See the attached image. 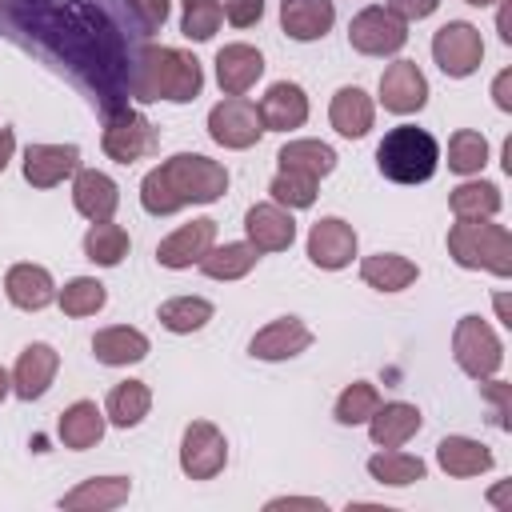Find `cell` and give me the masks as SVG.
I'll list each match as a JSON object with an SVG mask.
<instances>
[{
	"mask_svg": "<svg viewBox=\"0 0 512 512\" xmlns=\"http://www.w3.org/2000/svg\"><path fill=\"white\" fill-rule=\"evenodd\" d=\"M228 192V168L200 152H176L140 180V208L148 216H172L188 204H216Z\"/></svg>",
	"mask_w": 512,
	"mask_h": 512,
	"instance_id": "obj_1",
	"label": "cell"
},
{
	"mask_svg": "<svg viewBox=\"0 0 512 512\" xmlns=\"http://www.w3.org/2000/svg\"><path fill=\"white\" fill-rule=\"evenodd\" d=\"M132 96L140 104L168 100V104H192L204 88V68L192 52L172 44H144L128 72Z\"/></svg>",
	"mask_w": 512,
	"mask_h": 512,
	"instance_id": "obj_2",
	"label": "cell"
},
{
	"mask_svg": "<svg viewBox=\"0 0 512 512\" xmlns=\"http://www.w3.org/2000/svg\"><path fill=\"white\" fill-rule=\"evenodd\" d=\"M376 168L392 184H424L440 168V144L428 128L396 124L376 144Z\"/></svg>",
	"mask_w": 512,
	"mask_h": 512,
	"instance_id": "obj_3",
	"label": "cell"
},
{
	"mask_svg": "<svg viewBox=\"0 0 512 512\" xmlns=\"http://www.w3.org/2000/svg\"><path fill=\"white\" fill-rule=\"evenodd\" d=\"M448 256L468 272L512 276V232L496 220H456L448 228Z\"/></svg>",
	"mask_w": 512,
	"mask_h": 512,
	"instance_id": "obj_4",
	"label": "cell"
},
{
	"mask_svg": "<svg viewBox=\"0 0 512 512\" xmlns=\"http://www.w3.org/2000/svg\"><path fill=\"white\" fill-rule=\"evenodd\" d=\"M100 148L116 164H136L160 148V136L148 124V116L136 112L132 104H108L100 124Z\"/></svg>",
	"mask_w": 512,
	"mask_h": 512,
	"instance_id": "obj_5",
	"label": "cell"
},
{
	"mask_svg": "<svg viewBox=\"0 0 512 512\" xmlns=\"http://www.w3.org/2000/svg\"><path fill=\"white\" fill-rule=\"evenodd\" d=\"M452 360L468 380H488L504 364V340L496 336V328L484 316L468 312L452 328Z\"/></svg>",
	"mask_w": 512,
	"mask_h": 512,
	"instance_id": "obj_6",
	"label": "cell"
},
{
	"mask_svg": "<svg viewBox=\"0 0 512 512\" xmlns=\"http://www.w3.org/2000/svg\"><path fill=\"white\" fill-rule=\"evenodd\" d=\"M432 60L448 80H464L484 64V36L468 20H448L432 32Z\"/></svg>",
	"mask_w": 512,
	"mask_h": 512,
	"instance_id": "obj_7",
	"label": "cell"
},
{
	"mask_svg": "<svg viewBox=\"0 0 512 512\" xmlns=\"http://www.w3.org/2000/svg\"><path fill=\"white\" fill-rule=\"evenodd\" d=\"M348 44L360 56H396L408 44V24L384 4H368L348 20Z\"/></svg>",
	"mask_w": 512,
	"mask_h": 512,
	"instance_id": "obj_8",
	"label": "cell"
},
{
	"mask_svg": "<svg viewBox=\"0 0 512 512\" xmlns=\"http://www.w3.org/2000/svg\"><path fill=\"white\" fill-rule=\"evenodd\" d=\"M208 136L228 148V152H244L264 136V120L260 108L248 96H224L220 104H212L208 112Z\"/></svg>",
	"mask_w": 512,
	"mask_h": 512,
	"instance_id": "obj_9",
	"label": "cell"
},
{
	"mask_svg": "<svg viewBox=\"0 0 512 512\" xmlns=\"http://www.w3.org/2000/svg\"><path fill=\"white\" fill-rule=\"evenodd\" d=\"M228 464V440L212 420H192L180 436V472L188 480H216Z\"/></svg>",
	"mask_w": 512,
	"mask_h": 512,
	"instance_id": "obj_10",
	"label": "cell"
},
{
	"mask_svg": "<svg viewBox=\"0 0 512 512\" xmlns=\"http://www.w3.org/2000/svg\"><path fill=\"white\" fill-rule=\"evenodd\" d=\"M356 248H360V236L348 220L340 216H320L312 228H308V260L324 272H340L356 260Z\"/></svg>",
	"mask_w": 512,
	"mask_h": 512,
	"instance_id": "obj_11",
	"label": "cell"
},
{
	"mask_svg": "<svg viewBox=\"0 0 512 512\" xmlns=\"http://www.w3.org/2000/svg\"><path fill=\"white\" fill-rule=\"evenodd\" d=\"M380 104L392 112V116H412L428 104V76L420 72L416 60H392L384 72H380Z\"/></svg>",
	"mask_w": 512,
	"mask_h": 512,
	"instance_id": "obj_12",
	"label": "cell"
},
{
	"mask_svg": "<svg viewBox=\"0 0 512 512\" xmlns=\"http://www.w3.org/2000/svg\"><path fill=\"white\" fill-rule=\"evenodd\" d=\"M212 244H216V220L212 216H196L192 224H180L176 232H168L156 244V264L172 268V272H184V268L200 264Z\"/></svg>",
	"mask_w": 512,
	"mask_h": 512,
	"instance_id": "obj_13",
	"label": "cell"
},
{
	"mask_svg": "<svg viewBox=\"0 0 512 512\" xmlns=\"http://www.w3.org/2000/svg\"><path fill=\"white\" fill-rule=\"evenodd\" d=\"M312 348V328L300 320V316H276L268 320L252 340H248V356L252 360H268V364H280V360H292L300 352Z\"/></svg>",
	"mask_w": 512,
	"mask_h": 512,
	"instance_id": "obj_14",
	"label": "cell"
},
{
	"mask_svg": "<svg viewBox=\"0 0 512 512\" xmlns=\"http://www.w3.org/2000/svg\"><path fill=\"white\" fill-rule=\"evenodd\" d=\"M80 168V148L76 144H28L20 172L32 188H56L64 180H72Z\"/></svg>",
	"mask_w": 512,
	"mask_h": 512,
	"instance_id": "obj_15",
	"label": "cell"
},
{
	"mask_svg": "<svg viewBox=\"0 0 512 512\" xmlns=\"http://www.w3.org/2000/svg\"><path fill=\"white\" fill-rule=\"evenodd\" d=\"M56 372H60V352L52 344H44V340L24 344L20 356H16V368H12V396L40 400L52 388Z\"/></svg>",
	"mask_w": 512,
	"mask_h": 512,
	"instance_id": "obj_16",
	"label": "cell"
},
{
	"mask_svg": "<svg viewBox=\"0 0 512 512\" xmlns=\"http://www.w3.org/2000/svg\"><path fill=\"white\" fill-rule=\"evenodd\" d=\"M244 240L256 248V252H284L292 248L296 240V220L288 208L264 200V204H252L244 212Z\"/></svg>",
	"mask_w": 512,
	"mask_h": 512,
	"instance_id": "obj_17",
	"label": "cell"
},
{
	"mask_svg": "<svg viewBox=\"0 0 512 512\" xmlns=\"http://www.w3.org/2000/svg\"><path fill=\"white\" fill-rule=\"evenodd\" d=\"M72 208L88 224L112 220L116 208H120V184L100 168H76V176H72Z\"/></svg>",
	"mask_w": 512,
	"mask_h": 512,
	"instance_id": "obj_18",
	"label": "cell"
},
{
	"mask_svg": "<svg viewBox=\"0 0 512 512\" xmlns=\"http://www.w3.org/2000/svg\"><path fill=\"white\" fill-rule=\"evenodd\" d=\"M212 64H216V84H220L224 96H244V92H252L256 80L264 76V56H260V48H252V44H244V40L224 44Z\"/></svg>",
	"mask_w": 512,
	"mask_h": 512,
	"instance_id": "obj_19",
	"label": "cell"
},
{
	"mask_svg": "<svg viewBox=\"0 0 512 512\" xmlns=\"http://www.w3.org/2000/svg\"><path fill=\"white\" fill-rule=\"evenodd\" d=\"M260 120L264 132H296L308 120V92L296 80H276L268 84V92L260 96Z\"/></svg>",
	"mask_w": 512,
	"mask_h": 512,
	"instance_id": "obj_20",
	"label": "cell"
},
{
	"mask_svg": "<svg viewBox=\"0 0 512 512\" xmlns=\"http://www.w3.org/2000/svg\"><path fill=\"white\" fill-rule=\"evenodd\" d=\"M4 296L20 312H40V308L56 304V280H52V272L44 264L24 260V264H12L4 272Z\"/></svg>",
	"mask_w": 512,
	"mask_h": 512,
	"instance_id": "obj_21",
	"label": "cell"
},
{
	"mask_svg": "<svg viewBox=\"0 0 512 512\" xmlns=\"http://www.w3.org/2000/svg\"><path fill=\"white\" fill-rule=\"evenodd\" d=\"M424 428V416L408 400H380V408L368 416V440L376 448H404L416 432Z\"/></svg>",
	"mask_w": 512,
	"mask_h": 512,
	"instance_id": "obj_22",
	"label": "cell"
},
{
	"mask_svg": "<svg viewBox=\"0 0 512 512\" xmlns=\"http://www.w3.org/2000/svg\"><path fill=\"white\" fill-rule=\"evenodd\" d=\"M336 24V4L332 0H280V28L296 44L324 40Z\"/></svg>",
	"mask_w": 512,
	"mask_h": 512,
	"instance_id": "obj_23",
	"label": "cell"
},
{
	"mask_svg": "<svg viewBox=\"0 0 512 512\" xmlns=\"http://www.w3.org/2000/svg\"><path fill=\"white\" fill-rule=\"evenodd\" d=\"M436 464H440V472L452 476V480H472V476L492 472L496 456H492V448H488L484 440H472V436H444V440L436 444Z\"/></svg>",
	"mask_w": 512,
	"mask_h": 512,
	"instance_id": "obj_24",
	"label": "cell"
},
{
	"mask_svg": "<svg viewBox=\"0 0 512 512\" xmlns=\"http://www.w3.org/2000/svg\"><path fill=\"white\" fill-rule=\"evenodd\" d=\"M128 496H132L128 476H92V480H80L76 488H68L60 496V508L64 512H112V508L128 504Z\"/></svg>",
	"mask_w": 512,
	"mask_h": 512,
	"instance_id": "obj_25",
	"label": "cell"
},
{
	"mask_svg": "<svg viewBox=\"0 0 512 512\" xmlns=\"http://www.w3.org/2000/svg\"><path fill=\"white\" fill-rule=\"evenodd\" d=\"M328 120H332V128H336L344 140H360V136H368L372 124H376V100H372L364 88L344 84V88L332 92Z\"/></svg>",
	"mask_w": 512,
	"mask_h": 512,
	"instance_id": "obj_26",
	"label": "cell"
},
{
	"mask_svg": "<svg viewBox=\"0 0 512 512\" xmlns=\"http://www.w3.org/2000/svg\"><path fill=\"white\" fill-rule=\"evenodd\" d=\"M104 428H108V416H104V408H100L96 400H76V404H68V408L60 412V420H56L60 444L72 448V452L96 448V444L104 440Z\"/></svg>",
	"mask_w": 512,
	"mask_h": 512,
	"instance_id": "obj_27",
	"label": "cell"
},
{
	"mask_svg": "<svg viewBox=\"0 0 512 512\" xmlns=\"http://www.w3.org/2000/svg\"><path fill=\"white\" fill-rule=\"evenodd\" d=\"M152 352L148 336L132 324H108L92 336V356L108 368H128V364H140L144 356Z\"/></svg>",
	"mask_w": 512,
	"mask_h": 512,
	"instance_id": "obj_28",
	"label": "cell"
},
{
	"mask_svg": "<svg viewBox=\"0 0 512 512\" xmlns=\"http://www.w3.org/2000/svg\"><path fill=\"white\" fill-rule=\"evenodd\" d=\"M360 280L376 292H404L420 280V264L400 252H376L360 260Z\"/></svg>",
	"mask_w": 512,
	"mask_h": 512,
	"instance_id": "obj_29",
	"label": "cell"
},
{
	"mask_svg": "<svg viewBox=\"0 0 512 512\" xmlns=\"http://www.w3.org/2000/svg\"><path fill=\"white\" fill-rule=\"evenodd\" d=\"M276 164H280L284 172H300V176L324 180V176L336 172V148L324 144V140L300 136V140H288V144L276 152Z\"/></svg>",
	"mask_w": 512,
	"mask_h": 512,
	"instance_id": "obj_30",
	"label": "cell"
},
{
	"mask_svg": "<svg viewBox=\"0 0 512 512\" xmlns=\"http://www.w3.org/2000/svg\"><path fill=\"white\" fill-rule=\"evenodd\" d=\"M448 208L456 220H492L504 208V196L492 180H464L448 192Z\"/></svg>",
	"mask_w": 512,
	"mask_h": 512,
	"instance_id": "obj_31",
	"label": "cell"
},
{
	"mask_svg": "<svg viewBox=\"0 0 512 512\" xmlns=\"http://www.w3.org/2000/svg\"><path fill=\"white\" fill-rule=\"evenodd\" d=\"M256 260H260V252L248 240H228V244H212L196 268L208 280H244L256 268Z\"/></svg>",
	"mask_w": 512,
	"mask_h": 512,
	"instance_id": "obj_32",
	"label": "cell"
},
{
	"mask_svg": "<svg viewBox=\"0 0 512 512\" xmlns=\"http://www.w3.org/2000/svg\"><path fill=\"white\" fill-rule=\"evenodd\" d=\"M148 412H152V388H148L144 380H120V384H112V392H108V400H104L108 424H116V428H136V424H144Z\"/></svg>",
	"mask_w": 512,
	"mask_h": 512,
	"instance_id": "obj_33",
	"label": "cell"
},
{
	"mask_svg": "<svg viewBox=\"0 0 512 512\" xmlns=\"http://www.w3.org/2000/svg\"><path fill=\"white\" fill-rule=\"evenodd\" d=\"M368 476L376 484H388V488H408V484L428 476V464L404 448H380L368 456Z\"/></svg>",
	"mask_w": 512,
	"mask_h": 512,
	"instance_id": "obj_34",
	"label": "cell"
},
{
	"mask_svg": "<svg viewBox=\"0 0 512 512\" xmlns=\"http://www.w3.org/2000/svg\"><path fill=\"white\" fill-rule=\"evenodd\" d=\"M132 240H128V228H120L116 220H96L88 224L84 232V256L96 264V268H116L124 256H128Z\"/></svg>",
	"mask_w": 512,
	"mask_h": 512,
	"instance_id": "obj_35",
	"label": "cell"
},
{
	"mask_svg": "<svg viewBox=\"0 0 512 512\" xmlns=\"http://www.w3.org/2000/svg\"><path fill=\"white\" fill-rule=\"evenodd\" d=\"M212 312L216 308L204 296H172V300H164L156 308V320H160V328H168L176 336H192V332H200L212 320Z\"/></svg>",
	"mask_w": 512,
	"mask_h": 512,
	"instance_id": "obj_36",
	"label": "cell"
},
{
	"mask_svg": "<svg viewBox=\"0 0 512 512\" xmlns=\"http://www.w3.org/2000/svg\"><path fill=\"white\" fill-rule=\"evenodd\" d=\"M56 304L64 316L80 320V316H96L108 304V288L96 276H72L64 288H56Z\"/></svg>",
	"mask_w": 512,
	"mask_h": 512,
	"instance_id": "obj_37",
	"label": "cell"
},
{
	"mask_svg": "<svg viewBox=\"0 0 512 512\" xmlns=\"http://www.w3.org/2000/svg\"><path fill=\"white\" fill-rule=\"evenodd\" d=\"M488 164V140L476 128H456L448 136V172L456 176H480V168Z\"/></svg>",
	"mask_w": 512,
	"mask_h": 512,
	"instance_id": "obj_38",
	"label": "cell"
},
{
	"mask_svg": "<svg viewBox=\"0 0 512 512\" xmlns=\"http://www.w3.org/2000/svg\"><path fill=\"white\" fill-rule=\"evenodd\" d=\"M376 408H380V388H376L372 380H352V384H344V392L336 396L332 416H336V424L356 428V424H368V416H372Z\"/></svg>",
	"mask_w": 512,
	"mask_h": 512,
	"instance_id": "obj_39",
	"label": "cell"
},
{
	"mask_svg": "<svg viewBox=\"0 0 512 512\" xmlns=\"http://www.w3.org/2000/svg\"><path fill=\"white\" fill-rule=\"evenodd\" d=\"M320 180H312V176H300V172H276L272 176V184H268V200L272 204H280V208H288V212H304V208H312L316 204V188Z\"/></svg>",
	"mask_w": 512,
	"mask_h": 512,
	"instance_id": "obj_40",
	"label": "cell"
},
{
	"mask_svg": "<svg viewBox=\"0 0 512 512\" xmlns=\"http://www.w3.org/2000/svg\"><path fill=\"white\" fill-rule=\"evenodd\" d=\"M224 24V8L220 0H180V32L196 44L212 40Z\"/></svg>",
	"mask_w": 512,
	"mask_h": 512,
	"instance_id": "obj_41",
	"label": "cell"
},
{
	"mask_svg": "<svg viewBox=\"0 0 512 512\" xmlns=\"http://www.w3.org/2000/svg\"><path fill=\"white\" fill-rule=\"evenodd\" d=\"M128 8H132V16H136L140 32L152 36V32L164 28V20H168V12H172V0H128Z\"/></svg>",
	"mask_w": 512,
	"mask_h": 512,
	"instance_id": "obj_42",
	"label": "cell"
},
{
	"mask_svg": "<svg viewBox=\"0 0 512 512\" xmlns=\"http://www.w3.org/2000/svg\"><path fill=\"white\" fill-rule=\"evenodd\" d=\"M220 8H224V20L232 28H252L264 16V0H224Z\"/></svg>",
	"mask_w": 512,
	"mask_h": 512,
	"instance_id": "obj_43",
	"label": "cell"
},
{
	"mask_svg": "<svg viewBox=\"0 0 512 512\" xmlns=\"http://www.w3.org/2000/svg\"><path fill=\"white\" fill-rule=\"evenodd\" d=\"M384 8L392 16H400L404 24H412V20H428L440 8V0H384Z\"/></svg>",
	"mask_w": 512,
	"mask_h": 512,
	"instance_id": "obj_44",
	"label": "cell"
},
{
	"mask_svg": "<svg viewBox=\"0 0 512 512\" xmlns=\"http://www.w3.org/2000/svg\"><path fill=\"white\" fill-rule=\"evenodd\" d=\"M480 392L492 400V408H496V424H500V428H508V420H504V416H508V396H512V392H508V384H504V380H496V376H488V380H480Z\"/></svg>",
	"mask_w": 512,
	"mask_h": 512,
	"instance_id": "obj_45",
	"label": "cell"
},
{
	"mask_svg": "<svg viewBox=\"0 0 512 512\" xmlns=\"http://www.w3.org/2000/svg\"><path fill=\"white\" fill-rule=\"evenodd\" d=\"M492 100L500 112H512V68H500L492 80Z\"/></svg>",
	"mask_w": 512,
	"mask_h": 512,
	"instance_id": "obj_46",
	"label": "cell"
},
{
	"mask_svg": "<svg viewBox=\"0 0 512 512\" xmlns=\"http://www.w3.org/2000/svg\"><path fill=\"white\" fill-rule=\"evenodd\" d=\"M264 508L268 512H276V508H312V512H324V500L320 496H272Z\"/></svg>",
	"mask_w": 512,
	"mask_h": 512,
	"instance_id": "obj_47",
	"label": "cell"
},
{
	"mask_svg": "<svg viewBox=\"0 0 512 512\" xmlns=\"http://www.w3.org/2000/svg\"><path fill=\"white\" fill-rule=\"evenodd\" d=\"M12 152H16V132L0 124V172L8 168V160H12Z\"/></svg>",
	"mask_w": 512,
	"mask_h": 512,
	"instance_id": "obj_48",
	"label": "cell"
},
{
	"mask_svg": "<svg viewBox=\"0 0 512 512\" xmlns=\"http://www.w3.org/2000/svg\"><path fill=\"white\" fill-rule=\"evenodd\" d=\"M496 28H500V40H504V44H512V20H508V0H504V8L496 12Z\"/></svg>",
	"mask_w": 512,
	"mask_h": 512,
	"instance_id": "obj_49",
	"label": "cell"
},
{
	"mask_svg": "<svg viewBox=\"0 0 512 512\" xmlns=\"http://www.w3.org/2000/svg\"><path fill=\"white\" fill-rule=\"evenodd\" d=\"M496 320L512 328V316H508V296H504V292H496Z\"/></svg>",
	"mask_w": 512,
	"mask_h": 512,
	"instance_id": "obj_50",
	"label": "cell"
},
{
	"mask_svg": "<svg viewBox=\"0 0 512 512\" xmlns=\"http://www.w3.org/2000/svg\"><path fill=\"white\" fill-rule=\"evenodd\" d=\"M8 396H12V372H4V368H0V404H4Z\"/></svg>",
	"mask_w": 512,
	"mask_h": 512,
	"instance_id": "obj_51",
	"label": "cell"
},
{
	"mask_svg": "<svg viewBox=\"0 0 512 512\" xmlns=\"http://www.w3.org/2000/svg\"><path fill=\"white\" fill-rule=\"evenodd\" d=\"M464 4H476V8H488V4H500V0H464Z\"/></svg>",
	"mask_w": 512,
	"mask_h": 512,
	"instance_id": "obj_52",
	"label": "cell"
}]
</instances>
